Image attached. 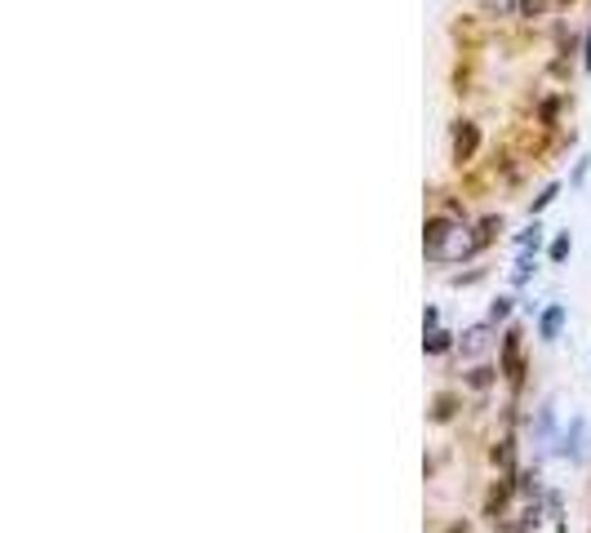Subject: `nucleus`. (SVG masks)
Returning a JSON list of instances; mask_svg holds the SVG:
<instances>
[{
	"label": "nucleus",
	"mask_w": 591,
	"mask_h": 533,
	"mask_svg": "<svg viewBox=\"0 0 591 533\" xmlns=\"http://www.w3.org/2000/svg\"><path fill=\"white\" fill-rule=\"evenodd\" d=\"M556 329H560V311H547V320H543V333H547V338H551V333Z\"/></svg>",
	"instance_id": "9"
},
{
	"label": "nucleus",
	"mask_w": 591,
	"mask_h": 533,
	"mask_svg": "<svg viewBox=\"0 0 591 533\" xmlns=\"http://www.w3.org/2000/svg\"><path fill=\"white\" fill-rule=\"evenodd\" d=\"M449 218H427V227H422V245H427V254L431 258H441V249H445V240H449Z\"/></svg>",
	"instance_id": "2"
},
{
	"label": "nucleus",
	"mask_w": 591,
	"mask_h": 533,
	"mask_svg": "<svg viewBox=\"0 0 591 533\" xmlns=\"http://www.w3.org/2000/svg\"><path fill=\"white\" fill-rule=\"evenodd\" d=\"M543 9H547V0H520V13H525V18H543Z\"/></svg>",
	"instance_id": "6"
},
{
	"label": "nucleus",
	"mask_w": 591,
	"mask_h": 533,
	"mask_svg": "<svg viewBox=\"0 0 591 533\" xmlns=\"http://www.w3.org/2000/svg\"><path fill=\"white\" fill-rule=\"evenodd\" d=\"M502 374L520 382V333H507V342H502Z\"/></svg>",
	"instance_id": "4"
},
{
	"label": "nucleus",
	"mask_w": 591,
	"mask_h": 533,
	"mask_svg": "<svg viewBox=\"0 0 591 533\" xmlns=\"http://www.w3.org/2000/svg\"><path fill=\"white\" fill-rule=\"evenodd\" d=\"M445 533H471V524H463V520H453V524H449Z\"/></svg>",
	"instance_id": "13"
},
{
	"label": "nucleus",
	"mask_w": 591,
	"mask_h": 533,
	"mask_svg": "<svg viewBox=\"0 0 591 533\" xmlns=\"http://www.w3.org/2000/svg\"><path fill=\"white\" fill-rule=\"evenodd\" d=\"M556 533H565V529H556Z\"/></svg>",
	"instance_id": "14"
},
{
	"label": "nucleus",
	"mask_w": 591,
	"mask_h": 533,
	"mask_svg": "<svg viewBox=\"0 0 591 533\" xmlns=\"http://www.w3.org/2000/svg\"><path fill=\"white\" fill-rule=\"evenodd\" d=\"M494 462H502V466H512V440H502V444H494V454H489Z\"/></svg>",
	"instance_id": "7"
},
{
	"label": "nucleus",
	"mask_w": 591,
	"mask_h": 533,
	"mask_svg": "<svg viewBox=\"0 0 591 533\" xmlns=\"http://www.w3.org/2000/svg\"><path fill=\"white\" fill-rule=\"evenodd\" d=\"M512 480H494V485H489V493H485V515H502V507H507V498H512Z\"/></svg>",
	"instance_id": "3"
},
{
	"label": "nucleus",
	"mask_w": 591,
	"mask_h": 533,
	"mask_svg": "<svg viewBox=\"0 0 591 533\" xmlns=\"http://www.w3.org/2000/svg\"><path fill=\"white\" fill-rule=\"evenodd\" d=\"M476 142H480V133H476V125L471 120H458V129H453V160H471L476 156Z\"/></svg>",
	"instance_id": "1"
},
{
	"label": "nucleus",
	"mask_w": 591,
	"mask_h": 533,
	"mask_svg": "<svg viewBox=\"0 0 591 533\" xmlns=\"http://www.w3.org/2000/svg\"><path fill=\"white\" fill-rule=\"evenodd\" d=\"M551 200H556V187H547L543 196H538V200H534V213H538V209H547V205H551Z\"/></svg>",
	"instance_id": "11"
},
{
	"label": "nucleus",
	"mask_w": 591,
	"mask_h": 533,
	"mask_svg": "<svg viewBox=\"0 0 591 533\" xmlns=\"http://www.w3.org/2000/svg\"><path fill=\"white\" fill-rule=\"evenodd\" d=\"M427 347H431V352H445V347H449V333H436V338H431Z\"/></svg>",
	"instance_id": "12"
},
{
	"label": "nucleus",
	"mask_w": 591,
	"mask_h": 533,
	"mask_svg": "<svg viewBox=\"0 0 591 533\" xmlns=\"http://www.w3.org/2000/svg\"><path fill=\"white\" fill-rule=\"evenodd\" d=\"M458 405H463V400L453 395V391H441V395L431 400V418H436V422H449L453 413H458Z\"/></svg>",
	"instance_id": "5"
},
{
	"label": "nucleus",
	"mask_w": 591,
	"mask_h": 533,
	"mask_svg": "<svg viewBox=\"0 0 591 533\" xmlns=\"http://www.w3.org/2000/svg\"><path fill=\"white\" fill-rule=\"evenodd\" d=\"M489 374L494 369H471V387H489Z\"/></svg>",
	"instance_id": "10"
},
{
	"label": "nucleus",
	"mask_w": 591,
	"mask_h": 533,
	"mask_svg": "<svg viewBox=\"0 0 591 533\" xmlns=\"http://www.w3.org/2000/svg\"><path fill=\"white\" fill-rule=\"evenodd\" d=\"M565 254H569V236H556V245H551V258H556V262H560Z\"/></svg>",
	"instance_id": "8"
}]
</instances>
